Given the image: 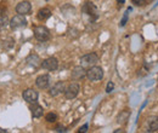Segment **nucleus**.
<instances>
[{"label": "nucleus", "instance_id": "obj_1", "mask_svg": "<svg viewBox=\"0 0 158 133\" xmlns=\"http://www.w3.org/2000/svg\"><path fill=\"white\" fill-rule=\"evenodd\" d=\"M86 77L90 81H99L103 77V70L101 67L98 65H93L86 70Z\"/></svg>", "mask_w": 158, "mask_h": 133}, {"label": "nucleus", "instance_id": "obj_2", "mask_svg": "<svg viewBox=\"0 0 158 133\" xmlns=\"http://www.w3.org/2000/svg\"><path fill=\"white\" fill-rule=\"evenodd\" d=\"M81 11H83V14L88 15V16L91 18V21H95V19H98V17H99V11H98L96 6H95L93 2H90V1H86V2L83 5Z\"/></svg>", "mask_w": 158, "mask_h": 133}, {"label": "nucleus", "instance_id": "obj_3", "mask_svg": "<svg viewBox=\"0 0 158 133\" xmlns=\"http://www.w3.org/2000/svg\"><path fill=\"white\" fill-rule=\"evenodd\" d=\"M34 37L38 41H46L50 39V30L45 27V25H38L34 27Z\"/></svg>", "mask_w": 158, "mask_h": 133}, {"label": "nucleus", "instance_id": "obj_4", "mask_svg": "<svg viewBox=\"0 0 158 133\" xmlns=\"http://www.w3.org/2000/svg\"><path fill=\"white\" fill-rule=\"evenodd\" d=\"M99 62V56L95 53V52H91V53H86L84 56H81L80 58V63L84 68H90L93 65H95L96 63Z\"/></svg>", "mask_w": 158, "mask_h": 133}, {"label": "nucleus", "instance_id": "obj_5", "mask_svg": "<svg viewBox=\"0 0 158 133\" xmlns=\"http://www.w3.org/2000/svg\"><path fill=\"white\" fill-rule=\"evenodd\" d=\"M27 19L24 17V15H21V14H17L16 16H14L11 21H10V27L11 29H19V28H23L27 25Z\"/></svg>", "mask_w": 158, "mask_h": 133}, {"label": "nucleus", "instance_id": "obj_6", "mask_svg": "<svg viewBox=\"0 0 158 133\" xmlns=\"http://www.w3.org/2000/svg\"><path fill=\"white\" fill-rule=\"evenodd\" d=\"M79 90H80V87H79V85L77 82L69 84L66 87V90H64V97H66V99H74L78 96Z\"/></svg>", "mask_w": 158, "mask_h": 133}, {"label": "nucleus", "instance_id": "obj_7", "mask_svg": "<svg viewBox=\"0 0 158 133\" xmlns=\"http://www.w3.org/2000/svg\"><path fill=\"white\" fill-rule=\"evenodd\" d=\"M41 68H44V69H46V70H49V72L56 70V69L59 68V61H57V58L49 57V58H46V59H44V61L41 62Z\"/></svg>", "mask_w": 158, "mask_h": 133}, {"label": "nucleus", "instance_id": "obj_8", "mask_svg": "<svg viewBox=\"0 0 158 133\" xmlns=\"http://www.w3.org/2000/svg\"><path fill=\"white\" fill-rule=\"evenodd\" d=\"M22 97H23V99L27 102V103H35L37 100H38V91H35V90H33V88H27V90H24L23 91V93H22Z\"/></svg>", "mask_w": 158, "mask_h": 133}, {"label": "nucleus", "instance_id": "obj_9", "mask_svg": "<svg viewBox=\"0 0 158 133\" xmlns=\"http://www.w3.org/2000/svg\"><path fill=\"white\" fill-rule=\"evenodd\" d=\"M32 11V5L29 1H21L16 5V12L21 15H28Z\"/></svg>", "mask_w": 158, "mask_h": 133}, {"label": "nucleus", "instance_id": "obj_10", "mask_svg": "<svg viewBox=\"0 0 158 133\" xmlns=\"http://www.w3.org/2000/svg\"><path fill=\"white\" fill-rule=\"evenodd\" d=\"M35 85L37 87L40 88V90H45L49 87L50 85V76L48 74H43V75H39L35 80Z\"/></svg>", "mask_w": 158, "mask_h": 133}, {"label": "nucleus", "instance_id": "obj_11", "mask_svg": "<svg viewBox=\"0 0 158 133\" xmlns=\"http://www.w3.org/2000/svg\"><path fill=\"white\" fill-rule=\"evenodd\" d=\"M64 90H66L64 82H63V81H59V82H56V84L50 88L49 93H50L51 97H56V96L61 95V93H64Z\"/></svg>", "mask_w": 158, "mask_h": 133}, {"label": "nucleus", "instance_id": "obj_12", "mask_svg": "<svg viewBox=\"0 0 158 133\" xmlns=\"http://www.w3.org/2000/svg\"><path fill=\"white\" fill-rule=\"evenodd\" d=\"M26 62H27V64L28 65H31V67H33V68H39L41 67V59L38 55H35V53H31L28 57L26 58Z\"/></svg>", "mask_w": 158, "mask_h": 133}, {"label": "nucleus", "instance_id": "obj_13", "mask_svg": "<svg viewBox=\"0 0 158 133\" xmlns=\"http://www.w3.org/2000/svg\"><path fill=\"white\" fill-rule=\"evenodd\" d=\"M71 75H72V77H73L74 80H80V79H83L84 76H86V70H85V68H84L83 65H78V67H74V68H73Z\"/></svg>", "mask_w": 158, "mask_h": 133}, {"label": "nucleus", "instance_id": "obj_14", "mask_svg": "<svg viewBox=\"0 0 158 133\" xmlns=\"http://www.w3.org/2000/svg\"><path fill=\"white\" fill-rule=\"evenodd\" d=\"M31 113H32L33 117L39 119L44 115V109H43L41 105L37 104V102H35V103H32V105H31Z\"/></svg>", "mask_w": 158, "mask_h": 133}, {"label": "nucleus", "instance_id": "obj_15", "mask_svg": "<svg viewBox=\"0 0 158 133\" xmlns=\"http://www.w3.org/2000/svg\"><path fill=\"white\" fill-rule=\"evenodd\" d=\"M129 117H130V111L129 110H122L118 115H117V122H118L119 125H125L127 122H128V120H129Z\"/></svg>", "mask_w": 158, "mask_h": 133}, {"label": "nucleus", "instance_id": "obj_16", "mask_svg": "<svg viewBox=\"0 0 158 133\" xmlns=\"http://www.w3.org/2000/svg\"><path fill=\"white\" fill-rule=\"evenodd\" d=\"M147 125H148V131H150V132H156V131H158V116L157 115L148 117Z\"/></svg>", "mask_w": 158, "mask_h": 133}, {"label": "nucleus", "instance_id": "obj_17", "mask_svg": "<svg viewBox=\"0 0 158 133\" xmlns=\"http://www.w3.org/2000/svg\"><path fill=\"white\" fill-rule=\"evenodd\" d=\"M50 16H51V11L48 7L40 9L39 11H38V14H37V17H38L39 21H46L48 18H50Z\"/></svg>", "mask_w": 158, "mask_h": 133}, {"label": "nucleus", "instance_id": "obj_18", "mask_svg": "<svg viewBox=\"0 0 158 133\" xmlns=\"http://www.w3.org/2000/svg\"><path fill=\"white\" fill-rule=\"evenodd\" d=\"M15 46V40L12 38H6L4 40V42H2V49L4 50H6V51H9V50H11L12 47Z\"/></svg>", "mask_w": 158, "mask_h": 133}, {"label": "nucleus", "instance_id": "obj_19", "mask_svg": "<svg viewBox=\"0 0 158 133\" xmlns=\"http://www.w3.org/2000/svg\"><path fill=\"white\" fill-rule=\"evenodd\" d=\"M10 24V22H9V19H7V16L6 15H1L0 16V29H4V28H6L7 25Z\"/></svg>", "mask_w": 158, "mask_h": 133}, {"label": "nucleus", "instance_id": "obj_20", "mask_svg": "<svg viewBox=\"0 0 158 133\" xmlns=\"http://www.w3.org/2000/svg\"><path fill=\"white\" fill-rule=\"evenodd\" d=\"M45 120L48 122H55L57 120V115L55 114V113H48L46 116H45Z\"/></svg>", "mask_w": 158, "mask_h": 133}, {"label": "nucleus", "instance_id": "obj_21", "mask_svg": "<svg viewBox=\"0 0 158 133\" xmlns=\"http://www.w3.org/2000/svg\"><path fill=\"white\" fill-rule=\"evenodd\" d=\"M131 10V7H129L128 9V11L124 14V17L122 18V21H120V27H124L125 24H127V21H128V16H129V11Z\"/></svg>", "mask_w": 158, "mask_h": 133}, {"label": "nucleus", "instance_id": "obj_22", "mask_svg": "<svg viewBox=\"0 0 158 133\" xmlns=\"http://www.w3.org/2000/svg\"><path fill=\"white\" fill-rule=\"evenodd\" d=\"M113 88H114V84H113L112 81H110V82L107 84V87H106V92H107V93H111V92L113 91Z\"/></svg>", "mask_w": 158, "mask_h": 133}, {"label": "nucleus", "instance_id": "obj_23", "mask_svg": "<svg viewBox=\"0 0 158 133\" xmlns=\"http://www.w3.org/2000/svg\"><path fill=\"white\" fill-rule=\"evenodd\" d=\"M133 4L135 6H145L147 2H146V0H133Z\"/></svg>", "mask_w": 158, "mask_h": 133}, {"label": "nucleus", "instance_id": "obj_24", "mask_svg": "<svg viewBox=\"0 0 158 133\" xmlns=\"http://www.w3.org/2000/svg\"><path fill=\"white\" fill-rule=\"evenodd\" d=\"M54 130H55V132H67V128L64 126H61V125L57 126V127H55Z\"/></svg>", "mask_w": 158, "mask_h": 133}, {"label": "nucleus", "instance_id": "obj_25", "mask_svg": "<svg viewBox=\"0 0 158 133\" xmlns=\"http://www.w3.org/2000/svg\"><path fill=\"white\" fill-rule=\"evenodd\" d=\"M86 131H88V123H85L84 126H81V127H80V128L78 130V132H79V133L86 132Z\"/></svg>", "mask_w": 158, "mask_h": 133}, {"label": "nucleus", "instance_id": "obj_26", "mask_svg": "<svg viewBox=\"0 0 158 133\" xmlns=\"http://www.w3.org/2000/svg\"><path fill=\"white\" fill-rule=\"evenodd\" d=\"M117 2H118L119 5H123V4L125 2V0H117Z\"/></svg>", "mask_w": 158, "mask_h": 133}, {"label": "nucleus", "instance_id": "obj_27", "mask_svg": "<svg viewBox=\"0 0 158 133\" xmlns=\"http://www.w3.org/2000/svg\"><path fill=\"white\" fill-rule=\"evenodd\" d=\"M0 133H6V130H4V128L0 127Z\"/></svg>", "mask_w": 158, "mask_h": 133}, {"label": "nucleus", "instance_id": "obj_28", "mask_svg": "<svg viewBox=\"0 0 158 133\" xmlns=\"http://www.w3.org/2000/svg\"><path fill=\"white\" fill-rule=\"evenodd\" d=\"M120 132H124V131H123V130H116V131H114V133H120Z\"/></svg>", "mask_w": 158, "mask_h": 133}, {"label": "nucleus", "instance_id": "obj_29", "mask_svg": "<svg viewBox=\"0 0 158 133\" xmlns=\"http://www.w3.org/2000/svg\"><path fill=\"white\" fill-rule=\"evenodd\" d=\"M45 1H49V0H45Z\"/></svg>", "mask_w": 158, "mask_h": 133}]
</instances>
